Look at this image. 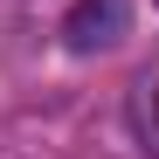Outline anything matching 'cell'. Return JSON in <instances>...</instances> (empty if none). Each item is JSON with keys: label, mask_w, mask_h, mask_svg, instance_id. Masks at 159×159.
<instances>
[{"label": "cell", "mask_w": 159, "mask_h": 159, "mask_svg": "<svg viewBox=\"0 0 159 159\" xmlns=\"http://www.w3.org/2000/svg\"><path fill=\"white\" fill-rule=\"evenodd\" d=\"M131 35V0H69L62 14V48L69 56H97Z\"/></svg>", "instance_id": "cell-1"}, {"label": "cell", "mask_w": 159, "mask_h": 159, "mask_svg": "<svg viewBox=\"0 0 159 159\" xmlns=\"http://www.w3.org/2000/svg\"><path fill=\"white\" fill-rule=\"evenodd\" d=\"M152 7H159V0H152Z\"/></svg>", "instance_id": "cell-3"}, {"label": "cell", "mask_w": 159, "mask_h": 159, "mask_svg": "<svg viewBox=\"0 0 159 159\" xmlns=\"http://www.w3.org/2000/svg\"><path fill=\"white\" fill-rule=\"evenodd\" d=\"M152 139H159V90H152Z\"/></svg>", "instance_id": "cell-2"}]
</instances>
